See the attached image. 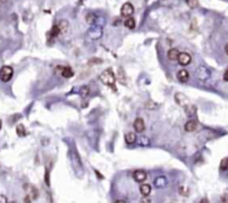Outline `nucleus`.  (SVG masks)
<instances>
[{
  "instance_id": "obj_32",
  "label": "nucleus",
  "mask_w": 228,
  "mask_h": 203,
  "mask_svg": "<svg viewBox=\"0 0 228 203\" xmlns=\"http://www.w3.org/2000/svg\"><path fill=\"white\" fill-rule=\"evenodd\" d=\"M115 203H124V201H115Z\"/></svg>"
},
{
  "instance_id": "obj_16",
  "label": "nucleus",
  "mask_w": 228,
  "mask_h": 203,
  "mask_svg": "<svg viewBox=\"0 0 228 203\" xmlns=\"http://www.w3.org/2000/svg\"><path fill=\"white\" fill-rule=\"evenodd\" d=\"M124 138H125V142L128 143V144H133V143H135V141H136V135H135V133L130 132L125 135Z\"/></svg>"
},
{
  "instance_id": "obj_6",
  "label": "nucleus",
  "mask_w": 228,
  "mask_h": 203,
  "mask_svg": "<svg viewBox=\"0 0 228 203\" xmlns=\"http://www.w3.org/2000/svg\"><path fill=\"white\" fill-rule=\"evenodd\" d=\"M196 73H197V77L200 81H206V79L209 78V70L204 66L198 67Z\"/></svg>"
},
{
  "instance_id": "obj_3",
  "label": "nucleus",
  "mask_w": 228,
  "mask_h": 203,
  "mask_svg": "<svg viewBox=\"0 0 228 203\" xmlns=\"http://www.w3.org/2000/svg\"><path fill=\"white\" fill-rule=\"evenodd\" d=\"M134 13V7L132 6V3H123V6L121 7V16L122 17H131Z\"/></svg>"
},
{
  "instance_id": "obj_7",
  "label": "nucleus",
  "mask_w": 228,
  "mask_h": 203,
  "mask_svg": "<svg viewBox=\"0 0 228 203\" xmlns=\"http://www.w3.org/2000/svg\"><path fill=\"white\" fill-rule=\"evenodd\" d=\"M133 179L139 183L144 182L146 179V173L142 170H136V171H134V173H133Z\"/></svg>"
},
{
  "instance_id": "obj_4",
  "label": "nucleus",
  "mask_w": 228,
  "mask_h": 203,
  "mask_svg": "<svg viewBox=\"0 0 228 203\" xmlns=\"http://www.w3.org/2000/svg\"><path fill=\"white\" fill-rule=\"evenodd\" d=\"M177 60L181 66H187L191 63V56L187 53H180Z\"/></svg>"
},
{
  "instance_id": "obj_19",
  "label": "nucleus",
  "mask_w": 228,
  "mask_h": 203,
  "mask_svg": "<svg viewBox=\"0 0 228 203\" xmlns=\"http://www.w3.org/2000/svg\"><path fill=\"white\" fill-rule=\"evenodd\" d=\"M16 132H17V135H18V136H20V137L26 136V134H27L25 126H24V125H21V124L17 126V128H16Z\"/></svg>"
},
{
  "instance_id": "obj_26",
  "label": "nucleus",
  "mask_w": 228,
  "mask_h": 203,
  "mask_svg": "<svg viewBox=\"0 0 228 203\" xmlns=\"http://www.w3.org/2000/svg\"><path fill=\"white\" fill-rule=\"evenodd\" d=\"M7 202H8L7 196L3 195V194H0V203H7Z\"/></svg>"
},
{
  "instance_id": "obj_5",
  "label": "nucleus",
  "mask_w": 228,
  "mask_h": 203,
  "mask_svg": "<svg viewBox=\"0 0 228 203\" xmlns=\"http://www.w3.org/2000/svg\"><path fill=\"white\" fill-rule=\"evenodd\" d=\"M174 99H176V102H177L178 104L180 105V106L185 107L187 106V105L190 104L189 99H188L187 96H185V95L182 94V93H177V94L174 95Z\"/></svg>"
},
{
  "instance_id": "obj_9",
  "label": "nucleus",
  "mask_w": 228,
  "mask_h": 203,
  "mask_svg": "<svg viewBox=\"0 0 228 203\" xmlns=\"http://www.w3.org/2000/svg\"><path fill=\"white\" fill-rule=\"evenodd\" d=\"M177 78L180 83H187L188 79H189V73L186 69H181V70L178 71Z\"/></svg>"
},
{
  "instance_id": "obj_18",
  "label": "nucleus",
  "mask_w": 228,
  "mask_h": 203,
  "mask_svg": "<svg viewBox=\"0 0 228 203\" xmlns=\"http://www.w3.org/2000/svg\"><path fill=\"white\" fill-rule=\"evenodd\" d=\"M124 26L129 29H134L135 28V20H134L133 18L128 17V19L124 21Z\"/></svg>"
},
{
  "instance_id": "obj_14",
  "label": "nucleus",
  "mask_w": 228,
  "mask_h": 203,
  "mask_svg": "<svg viewBox=\"0 0 228 203\" xmlns=\"http://www.w3.org/2000/svg\"><path fill=\"white\" fill-rule=\"evenodd\" d=\"M140 193H141L143 196H148L150 193H151V186L149 184H142L140 186Z\"/></svg>"
},
{
  "instance_id": "obj_30",
  "label": "nucleus",
  "mask_w": 228,
  "mask_h": 203,
  "mask_svg": "<svg viewBox=\"0 0 228 203\" xmlns=\"http://www.w3.org/2000/svg\"><path fill=\"white\" fill-rule=\"evenodd\" d=\"M225 51H226V54L228 55V44H226V46H225Z\"/></svg>"
},
{
  "instance_id": "obj_11",
  "label": "nucleus",
  "mask_w": 228,
  "mask_h": 203,
  "mask_svg": "<svg viewBox=\"0 0 228 203\" xmlns=\"http://www.w3.org/2000/svg\"><path fill=\"white\" fill-rule=\"evenodd\" d=\"M167 183L168 182H167V179L164 176H159V178H156L154 180V185L158 189H162L164 186H167Z\"/></svg>"
},
{
  "instance_id": "obj_29",
  "label": "nucleus",
  "mask_w": 228,
  "mask_h": 203,
  "mask_svg": "<svg viewBox=\"0 0 228 203\" xmlns=\"http://www.w3.org/2000/svg\"><path fill=\"white\" fill-rule=\"evenodd\" d=\"M24 202H31V200H30V196H26V198L24 199Z\"/></svg>"
},
{
  "instance_id": "obj_20",
  "label": "nucleus",
  "mask_w": 228,
  "mask_h": 203,
  "mask_svg": "<svg viewBox=\"0 0 228 203\" xmlns=\"http://www.w3.org/2000/svg\"><path fill=\"white\" fill-rule=\"evenodd\" d=\"M88 94H90V88L87 86H83L82 88L80 89V95H81V97H83V98H86V97L88 96Z\"/></svg>"
},
{
  "instance_id": "obj_31",
  "label": "nucleus",
  "mask_w": 228,
  "mask_h": 203,
  "mask_svg": "<svg viewBox=\"0 0 228 203\" xmlns=\"http://www.w3.org/2000/svg\"><path fill=\"white\" fill-rule=\"evenodd\" d=\"M8 0H0V3H6Z\"/></svg>"
},
{
  "instance_id": "obj_1",
  "label": "nucleus",
  "mask_w": 228,
  "mask_h": 203,
  "mask_svg": "<svg viewBox=\"0 0 228 203\" xmlns=\"http://www.w3.org/2000/svg\"><path fill=\"white\" fill-rule=\"evenodd\" d=\"M100 79L104 85H108V86H113L115 84V75L113 73V70L111 68L105 69L102 74H101Z\"/></svg>"
},
{
  "instance_id": "obj_15",
  "label": "nucleus",
  "mask_w": 228,
  "mask_h": 203,
  "mask_svg": "<svg viewBox=\"0 0 228 203\" xmlns=\"http://www.w3.org/2000/svg\"><path fill=\"white\" fill-rule=\"evenodd\" d=\"M57 26H58L59 29H61V34L67 33V30H68V28H69L68 23H67L66 20H61L58 23H57Z\"/></svg>"
},
{
  "instance_id": "obj_2",
  "label": "nucleus",
  "mask_w": 228,
  "mask_h": 203,
  "mask_svg": "<svg viewBox=\"0 0 228 203\" xmlns=\"http://www.w3.org/2000/svg\"><path fill=\"white\" fill-rule=\"evenodd\" d=\"M13 69L10 66H3V68L0 69V79L3 83H7L13 78Z\"/></svg>"
},
{
  "instance_id": "obj_10",
  "label": "nucleus",
  "mask_w": 228,
  "mask_h": 203,
  "mask_svg": "<svg viewBox=\"0 0 228 203\" xmlns=\"http://www.w3.org/2000/svg\"><path fill=\"white\" fill-rule=\"evenodd\" d=\"M58 70L61 71V75H62L63 77H65V78H71V77L74 75V73H73L72 68L71 67H58Z\"/></svg>"
},
{
  "instance_id": "obj_25",
  "label": "nucleus",
  "mask_w": 228,
  "mask_h": 203,
  "mask_svg": "<svg viewBox=\"0 0 228 203\" xmlns=\"http://www.w3.org/2000/svg\"><path fill=\"white\" fill-rule=\"evenodd\" d=\"M149 140L146 136H141V140H140V144L141 145H144V146H146V145H149Z\"/></svg>"
},
{
  "instance_id": "obj_23",
  "label": "nucleus",
  "mask_w": 228,
  "mask_h": 203,
  "mask_svg": "<svg viewBox=\"0 0 228 203\" xmlns=\"http://www.w3.org/2000/svg\"><path fill=\"white\" fill-rule=\"evenodd\" d=\"M220 170L227 171L228 170V158H224L220 161Z\"/></svg>"
},
{
  "instance_id": "obj_17",
  "label": "nucleus",
  "mask_w": 228,
  "mask_h": 203,
  "mask_svg": "<svg viewBox=\"0 0 228 203\" xmlns=\"http://www.w3.org/2000/svg\"><path fill=\"white\" fill-rule=\"evenodd\" d=\"M185 112L188 116H194L196 114V106H194L191 104L187 105V106H185Z\"/></svg>"
},
{
  "instance_id": "obj_21",
  "label": "nucleus",
  "mask_w": 228,
  "mask_h": 203,
  "mask_svg": "<svg viewBox=\"0 0 228 203\" xmlns=\"http://www.w3.org/2000/svg\"><path fill=\"white\" fill-rule=\"evenodd\" d=\"M186 3L191 9H195V8H197L199 6V1L198 0H186Z\"/></svg>"
},
{
  "instance_id": "obj_33",
  "label": "nucleus",
  "mask_w": 228,
  "mask_h": 203,
  "mask_svg": "<svg viewBox=\"0 0 228 203\" xmlns=\"http://www.w3.org/2000/svg\"><path fill=\"white\" fill-rule=\"evenodd\" d=\"M142 202H150V200H146V199H144V200L142 201Z\"/></svg>"
},
{
  "instance_id": "obj_22",
  "label": "nucleus",
  "mask_w": 228,
  "mask_h": 203,
  "mask_svg": "<svg viewBox=\"0 0 228 203\" xmlns=\"http://www.w3.org/2000/svg\"><path fill=\"white\" fill-rule=\"evenodd\" d=\"M58 35H61V29L57 25H54L50 30V36L51 37H57Z\"/></svg>"
},
{
  "instance_id": "obj_28",
  "label": "nucleus",
  "mask_w": 228,
  "mask_h": 203,
  "mask_svg": "<svg viewBox=\"0 0 228 203\" xmlns=\"http://www.w3.org/2000/svg\"><path fill=\"white\" fill-rule=\"evenodd\" d=\"M48 174H49V173H48V171H46V178H45V179H46V184H47V185H49V179H48Z\"/></svg>"
},
{
  "instance_id": "obj_27",
  "label": "nucleus",
  "mask_w": 228,
  "mask_h": 203,
  "mask_svg": "<svg viewBox=\"0 0 228 203\" xmlns=\"http://www.w3.org/2000/svg\"><path fill=\"white\" fill-rule=\"evenodd\" d=\"M223 78H224V81H228V70H226V71H225V74H224Z\"/></svg>"
},
{
  "instance_id": "obj_24",
  "label": "nucleus",
  "mask_w": 228,
  "mask_h": 203,
  "mask_svg": "<svg viewBox=\"0 0 228 203\" xmlns=\"http://www.w3.org/2000/svg\"><path fill=\"white\" fill-rule=\"evenodd\" d=\"M95 20H96V17H95L93 13H88V15L86 16V21L88 23H93Z\"/></svg>"
},
{
  "instance_id": "obj_12",
  "label": "nucleus",
  "mask_w": 228,
  "mask_h": 203,
  "mask_svg": "<svg viewBox=\"0 0 228 203\" xmlns=\"http://www.w3.org/2000/svg\"><path fill=\"white\" fill-rule=\"evenodd\" d=\"M196 128H197V122L194 119H190L185 124V130L187 132H194V131H196Z\"/></svg>"
},
{
  "instance_id": "obj_8",
  "label": "nucleus",
  "mask_w": 228,
  "mask_h": 203,
  "mask_svg": "<svg viewBox=\"0 0 228 203\" xmlns=\"http://www.w3.org/2000/svg\"><path fill=\"white\" fill-rule=\"evenodd\" d=\"M133 127L134 130H135L136 133H141L144 131L146 128V124H144V121L142 118H136L133 123Z\"/></svg>"
},
{
  "instance_id": "obj_13",
  "label": "nucleus",
  "mask_w": 228,
  "mask_h": 203,
  "mask_svg": "<svg viewBox=\"0 0 228 203\" xmlns=\"http://www.w3.org/2000/svg\"><path fill=\"white\" fill-rule=\"evenodd\" d=\"M179 50H178L177 48H171L169 51H168V58L170 59V60H177L178 59V56H179Z\"/></svg>"
}]
</instances>
